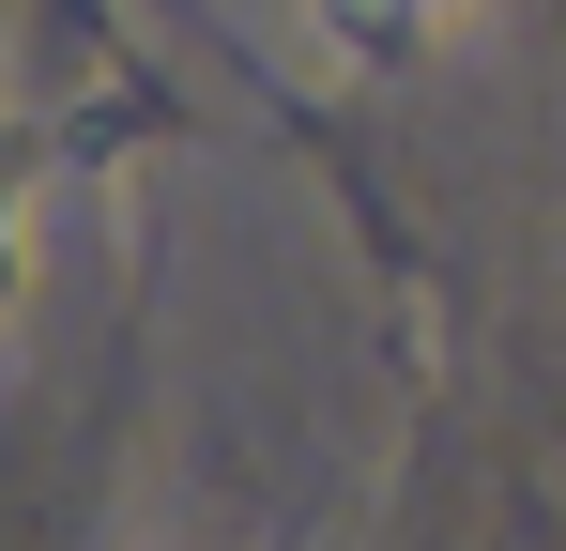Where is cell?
<instances>
[{
  "label": "cell",
  "mask_w": 566,
  "mask_h": 551,
  "mask_svg": "<svg viewBox=\"0 0 566 551\" xmlns=\"http://www.w3.org/2000/svg\"><path fill=\"white\" fill-rule=\"evenodd\" d=\"M322 15H337V31L368 46V31H413V15H444V0H322Z\"/></svg>",
  "instance_id": "6da1fadb"
}]
</instances>
